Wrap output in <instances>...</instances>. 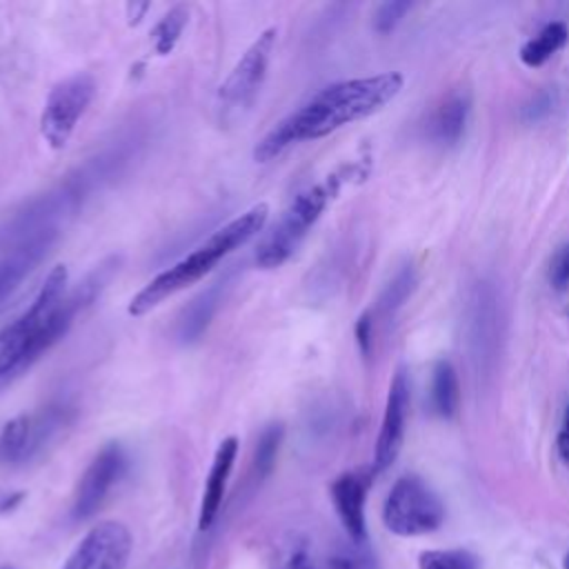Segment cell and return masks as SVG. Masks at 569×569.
<instances>
[{
  "label": "cell",
  "instance_id": "83f0119b",
  "mask_svg": "<svg viewBox=\"0 0 569 569\" xmlns=\"http://www.w3.org/2000/svg\"><path fill=\"white\" fill-rule=\"evenodd\" d=\"M282 569H318V565L305 551H298L289 558V562Z\"/></svg>",
  "mask_w": 569,
  "mask_h": 569
},
{
  "label": "cell",
  "instance_id": "ac0fdd59",
  "mask_svg": "<svg viewBox=\"0 0 569 569\" xmlns=\"http://www.w3.org/2000/svg\"><path fill=\"white\" fill-rule=\"evenodd\" d=\"M569 40V29L565 22H551L547 24L536 38L522 44L520 60L527 67H540L545 64L558 49H562Z\"/></svg>",
  "mask_w": 569,
  "mask_h": 569
},
{
  "label": "cell",
  "instance_id": "ffe728a7",
  "mask_svg": "<svg viewBox=\"0 0 569 569\" xmlns=\"http://www.w3.org/2000/svg\"><path fill=\"white\" fill-rule=\"evenodd\" d=\"M282 436L284 429L280 422L267 425L256 442V451H253V469L258 473V478H267L273 471L280 445H282Z\"/></svg>",
  "mask_w": 569,
  "mask_h": 569
},
{
  "label": "cell",
  "instance_id": "277c9868",
  "mask_svg": "<svg viewBox=\"0 0 569 569\" xmlns=\"http://www.w3.org/2000/svg\"><path fill=\"white\" fill-rule=\"evenodd\" d=\"M336 193V180L311 184L296 193V198L282 209L276 222L262 233L256 247V267L276 269L284 264L300 247L305 236L318 222L329 200Z\"/></svg>",
  "mask_w": 569,
  "mask_h": 569
},
{
  "label": "cell",
  "instance_id": "8fae6325",
  "mask_svg": "<svg viewBox=\"0 0 569 569\" xmlns=\"http://www.w3.org/2000/svg\"><path fill=\"white\" fill-rule=\"evenodd\" d=\"M58 238V227H44L36 233H29L9 247L0 256V309L27 280V276L42 262Z\"/></svg>",
  "mask_w": 569,
  "mask_h": 569
},
{
  "label": "cell",
  "instance_id": "7402d4cb",
  "mask_svg": "<svg viewBox=\"0 0 569 569\" xmlns=\"http://www.w3.org/2000/svg\"><path fill=\"white\" fill-rule=\"evenodd\" d=\"M416 287V273L411 267H405L400 269L393 280L385 287L382 296H380V311L382 313H393L413 291Z\"/></svg>",
  "mask_w": 569,
  "mask_h": 569
},
{
  "label": "cell",
  "instance_id": "4dcf8cb0",
  "mask_svg": "<svg viewBox=\"0 0 569 569\" xmlns=\"http://www.w3.org/2000/svg\"><path fill=\"white\" fill-rule=\"evenodd\" d=\"M562 431H567V433H569V407H567V411H565V422H562Z\"/></svg>",
  "mask_w": 569,
  "mask_h": 569
},
{
  "label": "cell",
  "instance_id": "9c48e42d",
  "mask_svg": "<svg viewBox=\"0 0 569 569\" xmlns=\"http://www.w3.org/2000/svg\"><path fill=\"white\" fill-rule=\"evenodd\" d=\"M131 547V531L122 522L104 520L82 536L62 569H124Z\"/></svg>",
  "mask_w": 569,
  "mask_h": 569
},
{
  "label": "cell",
  "instance_id": "836d02e7",
  "mask_svg": "<svg viewBox=\"0 0 569 569\" xmlns=\"http://www.w3.org/2000/svg\"><path fill=\"white\" fill-rule=\"evenodd\" d=\"M4 569H9V567H4Z\"/></svg>",
  "mask_w": 569,
  "mask_h": 569
},
{
  "label": "cell",
  "instance_id": "8992f818",
  "mask_svg": "<svg viewBox=\"0 0 569 569\" xmlns=\"http://www.w3.org/2000/svg\"><path fill=\"white\" fill-rule=\"evenodd\" d=\"M445 520V505L418 476H402L393 482L382 507L385 527L402 538L436 531Z\"/></svg>",
  "mask_w": 569,
  "mask_h": 569
},
{
  "label": "cell",
  "instance_id": "5b68a950",
  "mask_svg": "<svg viewBox=\"0 0 569 569\" xmlns=\"http://www.w3.org/2000/svg\"><path fill=\"white\" fill-rule=\"evenodd\" d=\"M276 42H278V29L267 27L244 49V53L238 58L233 69L227 73L216 96V109H218L220 122L233 124L253 107L264 84L269 64L276 51Z\"/></svg>",
  "mask_w": 569,
  "mask_h": 569
},
{
  "label": "cell",
  "instance_id": "2e32d148",
  "mask_svg": "<svg viewBox=\"0 0 569 569\" xmlns=\"http://www.w3.org/2000/svg\"><path fill=\"white\" fill-rule=\"evenodd\" d=\"M471 100L465 91L451 93L431 118V136L440 144H456L467 127Z\"/></svg>",
  "mask_w": 569,
  "mask_h": 569
},
{
  "label": "cell",
  "instance_id": "d6986e66",
  "mask_svg": "<svg viewBox=\"0 0 569 569\" xmlns=\"http://www.w3.org/2000/svg\"><path fill=\"white\" fill-rule=\"evenodd\" d=\"M189 22V9L184 4L171 7L151 29V44L158 56H169L176 44L180 42V36Z\"/></svg>",
  "mask_w": 569,
  "mask_h": 569
},
{
  "label": "cell",
  "instance_id": "5bb4252c",
  "mask_svg": "<svg viewBox=\"0 0 569 569\" xmlns=\"http://www.w3.org/2000/svg\"><path fill=\"white\" fill-rule=\"evenodd\" d=\"M236 456H238V438L229 436L218 445V449L213 453V460H211V469H209V476H207V482H204V491H202V500H200V513H198V529L200 531L209 529L213 525L218 511H220Z\"/></svg>",
  "mask_w": 569,
  "mask_h": 569
},
{
  "label": "cell",
  "instance_id": "603a6c76",
  "mask_svg": "<svg viewBox=\"0 0 569 569\" xmlns=\"http://www.w3.org/2000/svg\"><path fill=\"white\" fill-rule=\"evenodd\" d=\"M411 9V2L407 0H389L382 2L373 13V29L378 33H389L396 29V24L405 18V13Z\"/></svg>",
  "mask_w": 569,
  "mask_h": 569
},
{
  "label": "cell",
  "instance_id": "44dd1931",
  "mask_svg": "<svg viewBox=\"0 0 569 569\" xmlns=\"http://www.w3.org/2000/svg\"><path fill=\"white\" fill-rule=\"evenodd\" d=\"M418 569H480V562L467 549H427L418 556Z\"/></svg>",
  "mask_w": 569,
  "mask_h": 569
},
{
  "label": "cell",
  "instance_id": "7c38bea8",
  "mask_svg": "<svg viewBox=\"0 0 569 569\" xmlns=\"http://www.w3.org/2000/svg\"><path fill=\"white\" fill-rule=\"evenodd\" d=\"M407 413H409V380L405 371L398 369L387 393L385 416L380 422L376 451H373V471H385L398 458L402 438H405Z\"/></svg>",
  "mask_w": 569,
  "mask_h": 569
},
{
  "label": "cell",
  "instance_id": "d6a6232c",
  "mask_svg": "<svg viewBox=\"0 0 569 569\" xmlns=\"http://www.w3.org/2000/svg\"><path fill=\"white\" fill-rule=\"evenodd\" d=\"M567 316H569V307H567Z\"/></svg>",
  "mask_w": 569,
  "mask_h": 569
},
{
  "label": "cell",
  "instance_id": "1f68e13d",
  "mask_svg": "<svg viewBox=\"0 0 569 569\" xmlns=\"http://www.w3.org/2000/svg\"><path fill=\"white\" fill-rule=\"evenodd\" d=\"M562 567H565V569H569V551H567V556H565V562H562Z\"/></svg>",
  "mask_w": 569,
  "mask_h": 569
},
{
  "label": "cell",
  "instance_id": "30bf717a",
  "mask_svg": "<svg viewBox=\"0 0 569 569\" xmlns=\"http://www.w3.org/2000/svg\"><path fill=\"white\" fill-rule=\"evenodd\" d=\"M124 469H127V453L122 445L118 442L104 445L93 456V460L89 462V467L84 469L78 482L71 516L76 520H84L93 516L102 505V500L107 498V493L111 491V487L122 478Z\"/></svg>",
  "mask_w": 569,
  "mask_h": 569
},
{
  "label": "cell",
  "instance_id": "484cf974",
  "mask_svg": "<svg viewBox=\"0 0 569 569\" xmlns=\"http://www.w3.org/2000/svg\"><path fill=\"white\" fill-rule=\"evenodd\" d=\"M356 340H358V347L360 351L367 356L369 349H371V340H373V322L369 318V313H362L356 322Z\"/></svg>",
  "mask_w": 569,
  "mask_h": 569
},
{
  "label": "cell",
  "instance_id": "4fadbf2b",
  "mask_svg": "<svg viewBox=\"0 0 569 569\" xmlns=\"http://www.w3.org/2000/svg\"><path fill=\"white\" fill-rule=\"evenodd\" d=\"M369 478L358 471H347L331 482V502L333 509L353 542L367 540V520H365V500H367Z\"/></svg>",
  "mask_w": 569,
  "mask_h": 569
},
{
  "label": "cell",
  "instance_id": "52a82bcc",
  "mask_svg": "<svg viewBox=\"0 0 569 569\" xmlns=\"http://www.w3.org/2000/svg\"><path fill=\"white\" fill-rule=\"evenodd\" d=\"M71 418L73 407L62 400L11 418L0 431V462L22 465L36 458L71 425Z\"/></svg>",
  "mask_w": 569,
  "mask_h": 569
},
{
  "label": "cell",
  "instance_id": "6da1fadb",
  "mask_svg": "<svg viewBox=\"0 0 569 569\" xmlns=\"http://www.w3.org/2000/svg\"><path fill=\"white\" fill-rule=\"evenodd\" d=\"M402 84L405 78L398 71H387L322 87L264 133L253 149V160L269 162L291 144L325 138L345 124L380 111L400 93Z\"/></svg>",
  "mask_w": 569,
  "mask_h": 569
},
{
  "label": "cell",
  "instance_id": "7a4b0ae2",
  "mask_svg": "<svg viewBox=\"0 0 569 569\" xmlns=\"http://www.w3.org/2000/svg\"><path fill=\"white\" fill-rule=\"evenodd\" d=\"M67 267L56 264L31 305L0 329V389L22 376L69 331L76 313L100 291L104 276L98 269L73 291H67Z\"/></svg>",
  "mask_w": 569,
  "mask_h": 569
},
{
  "label": "cell",
  "instance_id": "3957f363",
  "mask_svg": "<svg viewBox=\"0 0 569 569\" xmlns=\"http://www.w3.org/2000/svg\"><path fill=\"white\" fill-rule=\"evenodd\" d=\"M269 218V204L258 202L216 229L204 242H200L193 251L182 256L178 262L160 271L151 278L129 302V316H144L156 309L167 298L184 291L187 287L202 280L220 260H224L231 251L247 244L253 236H258Z\"/></svg>",
  "mask_w": 569,
  "mask_h": 569
},
{
  "label": "cell",
  "instance_id": "cb8c5ba5",
  "mask_svg": "<svg viewBox=\"0 0 569 569\" xmlns=\"http://www.w3.org/2000/svg\"><path fill=\"white\" fill-rule=\"evenodd\" d=\"M549 282L556 291H565L569 287V244L553 253L549 264Z\"/></svg>",
  "mask_w": 569,
  "mask_h": 569
},
{
  "label": "cell",
  "instance_id": "f1b7e54d",
  "mask_svg": "<svg viewBox=\"0 0 569 569\" xmlns=\"http://www.w3.org/2000/svg\"><path fill=\"white\" fill-rule=\"evenodd\" d=\"M318 569H356L353 562L349 558H342V556H333L329 560H325L322 565H318Z\"/></svg>",
  "mask_w": 569,
  "mask_h": 569
},
{
  "label": "cell",
  "instance_id": "ba28073f",
  "mask_svg": "<svg viewBox=\"0 0 569 569\" xmlns=\"http://www.w3.org/2000/svg\"><path fill=\"white\" fill-rule=\"evenodd\" d=\"M93 96L96 80L87 71L71 73L53 84L40 113V136L51 149H62L69 142Z\"/></svg>",
  "mask_w": 569,
  "mask_h": 569
},
{
  "label": "cell",
  "instance_id": "d4e9b609",
  "mask_svg": "<svg viewBox=\"0 0 569 569\" xmlns=\"http://www.w3.org/2000/svg\"><path fill=\"white\" fill-rule=\"evenodd\" d=\"M553 109V93L551 91H538L522 109V118L527 122H536L545 118Z\"/></svg>",
  "mask_w": 569,
  "mask_h": 569
},
{
  "label": "cell",
  "instance_id": "9a60e30c",
  "mask_svg": "<svg viewBox=\"0 0 569 569\" xmlns=\"http://www.w3.org/2000/svg\"><path fill=\"white\" fill-rule=\"evenodd\" d=\"M224 284H227V280L213 282L209 289H204L200 296H196L182 309V313H180V318L176 322V338L180 342H184V345L196 342L204 333L209 320L213 318V313H216V309H218V305L222 300Z\"/></svg>",
  "mask_w": 569,
  "mask_h": 569
},
{
  "label": "cell",
  "instance_id": "e0dca14e",
  "mask_svg": "<svg viewBox=\"0 0 569 569\" xmlns=\"http://www.w3.org/2000/svg\"><path fill=\"white\" fill-rule=\"evenodd\" d=\"M458 376L449 360H438L431 376V407L440 418H453L458 411Z\"/></svg>",
  "mask_w": 569,
  "mask_h": 569
},
{
  "label": "cell",
  "instance_id": "f546056e",
  "mask_svg": "<svg viewBox=\"0 0 569 569\" xmlns=\"http://www.w3.org/2000/svg\"><path fill=\"white\" fill-rule=\"evenodd\" d=\"M558 453L565 462H569V433L567 431L558 433Z\"/></svg>",
  "mask_w": 569,
  "mask_h": 569
},
{
  "label": "cell",
  "instance_id": "4316f807",
  "mask_svg": "<svg viewBox=\"0 0 569 569\" xmlns=\"http://www.w3.org/2000/svg\"><path fill=\"white\" fill-rule=\"evenodd\" d=\"M149 2H127V7H124V11H127V22L133 27V24H138L142 18H144V13L149 11Z\"/></svg>",
  "mask_w": 569,
  "mask_h": 569
}]
</instances>
